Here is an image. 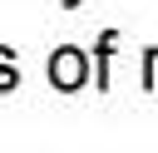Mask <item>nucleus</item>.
<instances>
[{"mask_svg":"<svg viewBox=\"0 0 158 153\" xmlns=\"http://www.w3.org/2000/svg\"><path fill=\"white\" fill-rule=\"evenodd\" d=\"M49 79H54L59 89H79V84H84V54H79V49H59V54L49 59Z\"/></svg>","mask_w":158,"mask_h":153,"instance_id":"obj_1","label":"nucleus"},{"mask_svg":"<svg viewBox=\"0 0 158 153\" xmlns=\"http://www.w3.org/2000/svg\"><path fill=\"white\" fill-rule=\"evenodd\" d=\"M15 84V64H10V49H0V89Z\"/></svg>","mask_w":158,"mask_h":153,"instance_id":"obj_2","label":"nucleus"}]
</instances>
